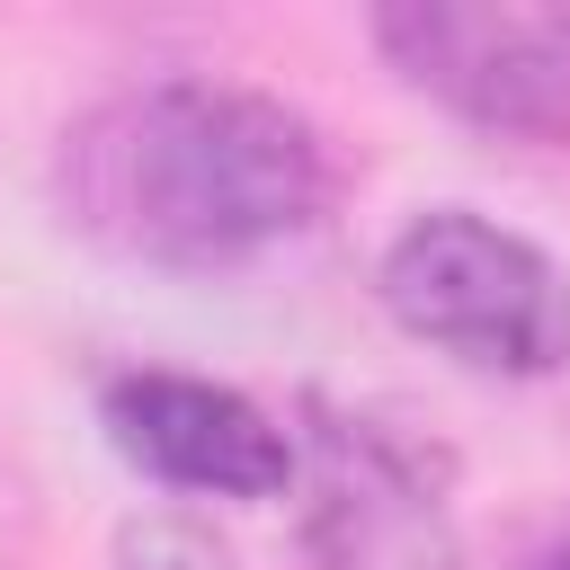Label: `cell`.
Instances as JSON below:
<instances>
[{"instance_id":"obj_1","label":"cell","mask_w":570,"mask_h":570,"mask_svg":"<svg viewBox=\"0 0 570 570\" xmlns=\"http://www.w3.org/2000/svg\"><path fill=\"white\" fill-rule=\"evenodd\" d=\"M62 223L142 267H232L303 232L330 196L321 134L232 80H151L89 107L53 151Z\"/></svg>"},{"instance_id":"obj_2","label":"cell","mask_w":570,"mask_h":570,"mask_svg":"<svg viewBox=\"0 0 570 570\" xmlns=\"http://www.w3.org/2000/svg\"><path fill=\"white\" fill-rule=\"evenodd\" d=\"M374 285H383V312L419 347L472 374L570 365V267L472 205H428L419 223H401Z\"/></svg>"},{"instance_id":"obj_3","label":"cell","mask_w":570,"mask_h":570,"mask_svg":"<svg viewBox=\"0 0 570 570\" xmlns=\"http://www.w3.org/2000/svg\"><path fill=\"white\" fill-rule=\"evenodd\" d=\"M303 552L312 570H463V534L445 517V481L383 419L312 401L294 436Z\"/></svg>"},{"instance_id":"obj_4","label":"cell","mask_w":570,"mask_h":570,"mask_svg":"<svg viewBox=\"0 0 570 570\" xmlns=\"http://www.w3.org/2000/svg\"><path fill=\"white\" fill-rule=\"evenodd\" d=\"M374 45L445 116L499 142H570V18L561 9L401 0V9H374Z\"/></svg>"},{"instance_id":"obj_5","label":"cell","mask_w":570,"mask_h":570,"mask_svg":"<svg viewBox=\"0 0 570 570\" xmlns=\"http://www.w3.org/2000/svg\"><path fill=\"white\" fill-rule=\"evenodd\" d=\"M98 419H107V445L134 472H151L160 490H187V499H276V490H294V436L232 383L134 365V374H107Z\"/></svg>"},{"instance_id":"obj_6","label":"cell","mask_w":570,"mask_h":570,"mask_svg":"<svg viewBox=\"0 0 570 570\" xmlns=\"http://www.w3.org/2000/svg\"><path fill=\"white\" fill-rule=\"evenodd\" d=\"M116 570H232V552L214 543V525L160 508V517L116 525Z\"/></svg>"},{"instance_id":"obj_7","label":"cell","mask_w":570,"mask_h":570,"mask_svg":"<svg viewBox=\"0 0 570 570\" xmlns=\"http://www.w3.org/2000/svg\"><path fill=\"white\" fill-rule=\"evenodd\" d=\"M525 570H570V534H561V543H543V552H534Z\"/></svg>"},{"instance_id":"obj_8","label":"cell","mask_w":570,"mask_h":570,"mask_svg":"<svg viewBox=\"0 0 570 570\" xmlns=\"http://www.w3.org/2000/svg\"><path fill=\"white\" fill-rule=\"evenodd\" d=\"M561 18H570V9H561Z\"/></svg>"}]
</instances>
